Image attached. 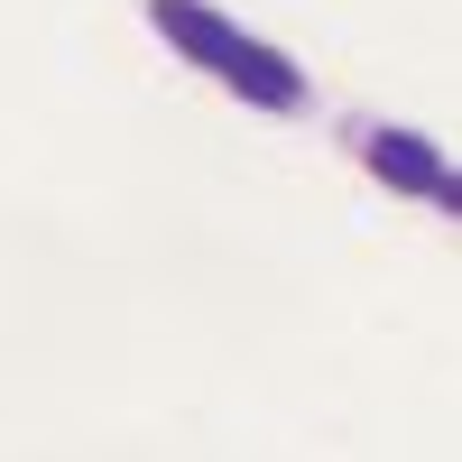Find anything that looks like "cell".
Wrapping results in <instances>:
<instances>
[{
    "instance_id": "cell-2",
    "label": "cell",
    "mask_w": 462,
    "mask_h": 462,
    "mask_svg": "<svg viewBox=\"0 0 462 462\" xmlns=\"http://www.w3.org/2000/svg\"><path fill=\"white\" fill-rule=\"evenodd\" d=\"M352 158L389 185V195H416V204H435V213H453L462 204V176H453V158L435 139H416V130H398V121H361L352 130Z\"/></svg>"
},
{
    "instance_id": "cell-1",
    "label": "cell",
    "mask_w": 462,
    "mask_h": 462,
    "mask_svg": "<svg viewBox=\"0 0 462 462\" xmlns=\"http://www.w3.org/2000/svg\"><path fill=\"white\" fill-rule=\"evenodd\" d=\"M148 28H158L185 65H204L213 84H231L250 111H278V121H296L305 93H315L296 56H278L268 37H250L231 10H213V0H148Z\"/></svg>"
}]
</instances>
